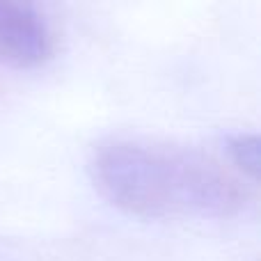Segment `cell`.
Listing matches in <instances>:
<instances>
[{
  "label": "cell",
  "instance_id": "obj_1",
  "mask_svg": "<svg viewBox=\"0 0 261 261\" xmlns=\"http://www.w3.org/2000/svg\"><path fill=\"white\" fill-rule=\"evenodd\" d=\"M90 170L113 206L147 220H225L250 197L216 158L172 144L117 140L99 147Z\"/></svg>",
  "mask_w": 261,
  "mask_h": 261
},
{
  "label": "cell",
  "instance_id": "obj_2",
  "mask_svg": "<svg viewBox=\"0 0 261 261\" xmlns=\"http://www.w3.org/2000/svg\"><path fill=\"white\" fill-rule=\"evenodd\" d=\"M53 53V35L30 0H0V64L32 69Z\"/></svg>",
  "mask_w": 261,
  "mask_h": 261
},
{
  "label": "cell",
  "instance_id": "obj_3",
  "mask_svg": "<svg viewBox=\"0 0 261 261\" xmlns=\"http://www.w3.org/2000/svg\"><path fill=\"white\" fill-rule=\"evenodd\" d=\"M225 151L229 156L231 165L243 172L248 179H257L261 165V142L254 133H236L229 135L225 142Z\"/></svg>",
  "mask_w": 261,
  "mask_h": 261
}]
</instances>
